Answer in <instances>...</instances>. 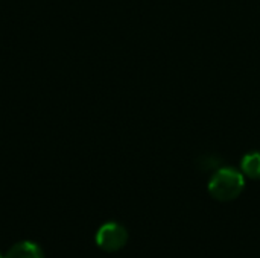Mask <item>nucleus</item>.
<instances>
[{"instance_id":"1","label":"nucleus","mask_w":260,"mask_h":258,"mask_svg":"<svg viewBox=\"0 0 260 258\" xmlns=\"http://www.w3.org/2000/svg\"><path fill=\"white\" fill-rule=\"evenodd\" d=\"M245 187V175L229 166H222L213 172L209 181V193L219 202H230L241 196Z\"/></svg>"},{"instance_id":"2","label":"nucleus","mask_w":260,"mask_h":258,"mask_svg":"<svg viewBox=\"0 0 260 258\" xmlns=\"http://www.w3.org/2000/svg\"><path fill=\"white\" fill-rule=\"evenodd\" d=\"M128 242V231L117 222L104 224L96 233V243L105 252H117Z\"/></svg>"},{"instance_id":"3","label":"nucleus","mask_w":260,"mask_h":258,"mask_svg":"<svg viewBox=\"0 0 260 258\" xmlns=\"http://www.w3.org/2000/svg\"><path fill=\"white\" fill-rule=\"evenodd\" d=\"M3 258H44V254L37 243L23 240L12 245Z\"/></svg>"},{"instance_id":"4","label":"nucleus","mask_w":260,"mask_h":258,"mask_svg":"<svg viewBox=\"0 0 260 258\" xmlns=\"http://www.w3.org/2000/svg\"><path fill=\"white\" fill-rule=\"evenodd\" d=\"M241 172L251 179H260V151L250 152L242 158Z\"/></svg>"},{"instance_id":"5","label":"nucleus","mask_w":260,"mask_h":258,"mask_svg":"<svg viewBox=\"0 0 260 258\" xmlns=\"http://www.w3.org/2000/svg\"><path fill=\"white\" fill-rule=\"evenodd\" d=\"M198 166H200V169H203L206 172H210V170L215 172L219 167H222L221 166V158L213 155V154L212 155H204V157L198 158Z\"/></svg>"},{"instance_id":"6","label":"nucleus","mask_w":260,"mask_h":258,"mask_svg":"<svg viewBox=\"0 0 260 258\" xmlns=\"http://www.w3.org/2000/svg\"><path fill=\"white\" fill-rule=\"evenodd\" d=\"M0 258H3V255H2V254H0Z\"/></svg>"}]
</instances>
